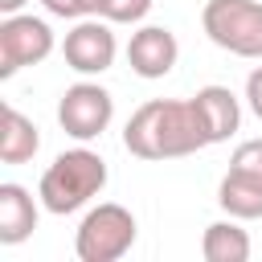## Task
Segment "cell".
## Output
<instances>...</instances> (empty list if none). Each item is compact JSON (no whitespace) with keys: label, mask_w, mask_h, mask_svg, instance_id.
Segmentation results:
<instances>
[{"label":"cell","mask_w":262,"mask_h":262,"mask_svg":"<svg viewBox=\"0 0 262 262\" xmlns=\"http://www.w3.org/2000/svg\"><path fill=\"white\" fill-rule=\"evenodd\" d=\"M25 8V0H0V12L4 16H12V12H20Z\"/></svg>","instance_id":"d6986e66"},{"label":"cell","mask_w":262,"mask_h":262,"mask_svg":"<svg viewBox=\"0 0 262 262\" xmlns=\"http://www.w3.org/2000/svg\"><path fill=\"white\" fill-rule=\"evenodd\" d=\"M41 4H45V12H53V16H61V20H82L78 0H41Z\"/></svg>","instance_id":"e0dca14e"},{"label":"cell","mask_w":262,"mask_h":262,"mask_svg":"<svg viewBox=\"0 0 262 262\" xmlns=\"http://www.w3.org/2000/svg\"><path fill=\"white\" fill-rule=\"evenodd\" d=\"M192 102H196V115H201V123H205L209 143H225V139L237 131V123H242V102H237V94H233L229 86H201V90L192 94Z\"/></svg>","instance_id":"9c48e42d"},{"label":"cell","mask_w":262,"mask_h":262,"mask_svg":"<svg viewBox=\"0 0 262 262\" xmlns=\"http://www.w3.org/2000/svg\"><path fill=\"white\" fill-rule=\"evenodd\" d=\"M41 147V131L33 119H25L16 106L0 111V160L4 164H29Z\"/></svg>","instance_id":"7c38bea8"},{"label":"cell","mask_w":262,"mask_h":262,"mask_svg":"<svg viewBox=\"0 0 262 262\" xmlns=\"http://www.w3.org/2000/svg\"><path fill=\"white\" fill-rule=\"evenodd\" d=\"M102 188H106V160L90 147H70L41 172L37 196L49 213L66 217V213H78L82 205H90Z\"/></svg>","instance_id":"7a4b0ae2"},{"label":"cell","mask_w":262,"mask_h":262,"mask_svg":"<svg viewBox=\"0 0 262 262\" xmlns=\"http://www.w3.org/2000/svg\"><path fill=\"white\" fill-rule=\"evenodd\" d=\"M229 168L250 172V176L262 180V139H246V143H237V151L229 156Z\"/></svg>","instance_id":"9a60e30c"},{"label":"cell","mask_w":262,"mask_h":262,"mask_svg":"<svg viewBox=\"0 0 262 262\" xmlns=\"http://www.w3.org/2000/svg\"><path fill=\"white\" fill-rule=\"evenodd\" d=\"M123 147L139 160H176L209 147V135L192 98H151L127 119Z\"/></svg>","instance_id":"6da1fadb"},{"label":"cell","mask_w":262,"mask_h":262,"mask_svg":"<svg viewBox=\"0 0 262 262\" xmlns=\"http://www.w3.org/2000/svg\"><path fill=\"white\" fill-rule=\"evenodd\" d=\"M217 205H221L229 217H237V221L262 217V180L250 176V172L229 168V172L221 176V184H217Z\"/></svg>","instance_id":"8fae6325"},{"label":"cell","mask_w":262,"mask_h":262,"mask_svg":"<svg viewBox=\"0 0 262 262\" xmlns=\"http://www.w3.org/2000/svg\"><path fill=\"white\" fill-rule=\"evenodd\" d=\"M115 119V98L111 90H102L98 82H74L61 102H57V123L66 135H74L78 143H90L98 139Z\"/></svg>","instance_id":"8992f818"},{"label":"cell","mask_w":262,"mask_h":262,"mask_svg":"<svg viewBox=\"0 0 262 262\" xmlns=\"http://www.w3.org/2000/svg\"><path fill=\"white\" fill-rule=\"evenodd\" d=\"M246 102H250V111L262 119V66H254L250 78H246Z\"/></svg>","instance_id":"2e32d148"},{"label":"cell","mask_w":262,"mask_h":262,"mask_svg":"<svg viewBox=\"0 0 262 262\" xmlns=\"http://www.w3.org/2000/svg\"><path fill=\"white\" fill-rule=\"evenodd\" d=\"M102 4L106 0H78V12L82 16H102Z\"/></svg>","instance_id":"ac0fdd59"},{"label":"cell","mask_w":262,"mask_h":262,"mask_svg":"<svg viewBox=\"0 0 262 262\" xmlns=\"http://www.w3.org/2000/svg\"><path fill=\"white\" fill-rule=\"evenodd\" d=\"M131 246H135V217L115 201L94 205L74 233V254L82 262H119Z\"/></svg>","instance_id":"277c9868"},{"label":"cell","mask_w":262,"mask_h":262,"mask_svg":"<svg viewBox=\"0 0 262 262\" xmlns=\"http://www.w3.org/2000/svg\"><path fill=\"white\" fill-rule=\"evenodd\" d=\"M176 57H180L176 33L164 29V25H143V29H135L131 41H127V66H131L139 78H147V82L172 74Z\"/></svg>","instance_id":"ba28073f"},{"label":"cell","mask_w":262,"mask_h":262,"mask_svg":"<svg viewBox=\"0 0 262 262\" xmlns=\"http://www.w3.org/2000/svg\"><path fill=\"white\" fill-rule=\"evenodd\" d=\"M151 12V0H106L102 4V20L111 25H135Z\"/></svg>","instance_id":"5bb4252c"},{"label":"cell","mask_w":262,"mask_h":262,"mask_svg":"<svg viewBox=\"0 0 262 262\" xmlns=\"http://www.w3.org/2000/svg\"><path fill=\"white\" fill-rule=\"evenodd\" d=\"M250 233L237 225V217L229 221H213L201 233V258L205 262H246L250 258Z\"/></svg>","instance_id":"4fadbf2b"},{"label":"cell","mask_w":262,"mask_h":262,"mask_svg":"<svg viewBox=\"0 0 262 262\" xmlns=\"http://www.w3.org/2000/svg\"><path fill=\"white\" fill-rule=\"evenodd\" d=\"M201 29L217 49L262 61V0H209L201 8Z\"/></svg>","instance_id":"3957f363"},{"label":"cell","mask_w":262,"mask_h":262,"mask_svg":"<svg viewBox=\"0 0 262 262\" xmlns=\"http://www.w3.org/2000/svg\"><path fill=\"white\" fill-rule=\"evenodd\" d=\"M37 229V201L25 184L4 180L0 184V242L4 246H20L25 237H33Z\"/></svg>","instance_id":"30bf717a"},{"label":"cell","mask_w":262,"mask_h":262,"mask_svg":"<svg viewBox=\"0 0 262 262\" xmlns=\"http://www.w3.org/2000/svg\"><path fill=\"white\" fill-rule=\"evenodd\" d=\"M115 53H119V45H115L111 20H102V16H82V20L66 33V41H61L66 66L78 70V74H86V78L111 70V66H115Z\"/></svg>","instance_id":"52a82bcc"},{"label":"cell","mask_w":262,"mask_h":262,"mask_svg":"<svg viewBox=\"0 0 262 262\" xmlns=\"http://www.w3.org/2000/svg\"><path fill=\"white\" fill-rule=\"evenodd\" d=\"M49 53H53V29L41 16L12 12L0 20V78H12L25 66H37Z\"/></svg>","instance_id":"5b68a950"}]
</instances>
